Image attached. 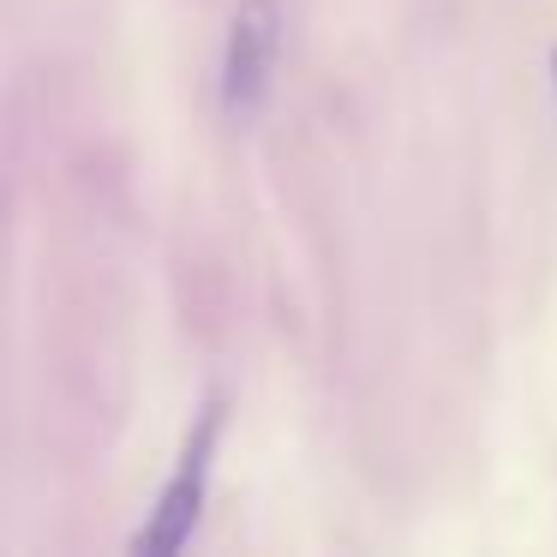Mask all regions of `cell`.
I'll list each match as a JSON object with an SVG mask.
<instances>
[{
  "label": "cell",
  "mask_w": 557,
  "mask_h": 557,
  "mask_svg": "<svg viewBox=\"0 0 557 557\" xmlns=\"http://www.w3.org/2000/svg\"><path fill=\"white\" fill-rule=\"evenodd\" d=\"M282 61V7L276 0H240V13L228 25V49H222V109L234 121H252L264 109L270 85H276Z\"/></svg>",
  "instance_id": "cell-2"
},
{
  "label": "cell",
  "mask_w": 557,
  "mask_h": 557,
  "mask_svg": "<svg viewBox=\"0 0 557 557\" xmlns=\"http://www.w3.org/2000/svg\"><path fill=\"white\" fill-rule=\"evenodd\" d=\"M222 425H228V408H222V401H205V413L193 420V437H186V449H181L174 480L162 485L150 521L133 533V552L169 557V552H181V545H186V533L198 528V509H205V492H210V461H216Z\"/></svg>",
  "instance_id": "cell-1"
},
{
  "label": "cell",
  "mask_w": 557,
  "mask_h": 557,
  "mask_svg": "<svg viewBox=\"0 0 557 557\" xmlns=\"http://www.w3.org/2000/svg\"><path fill=\"white\" fill-rule=\"evenodd\" d=\"M552 78H557V54H552Z\"/></svg>",
  "instance_id": "cell-3"
}]
</instances>
